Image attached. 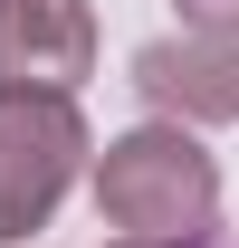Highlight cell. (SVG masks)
<instances>
[{"mask_svg":"<svg viewBox=\"0 0 239 248\" xmlns=\"http://www.w3.org/2000/svg\"><path fill=\"white\" fill-rule=\"evenodd\" d=\"M96 210L124 239H210L220 162L191 143V124H134L96 153Z\"/></svg>","mask_w":239,"mask_h":248,"instance_id":"obj_1","label":"cell"},{"mask_svg":"<svg viewBox=\"0 0 239 248\" xmlns=\"http://www.w3.org/2000/svg\"><path fill=\"white\" fill-rule=\"evenodd\" d=\"M86 162V115L77 95L48 86H0V248H19L48 229V210L67 201Z\"/></svg>","mask_w":239,"mask_h":248,"instance_id":"obj_2","label":"cell"},{"mask_svg":"<svg viewBox=\"0 0 239 248\" xmlns=\"http://www.w3.org/2000/svg\"><path fill=\"white\" fill-rule=\"evenodd\" d=\"M134 95L163 124H239V38H153V48H134Z\"/></svg>","mask_w":239,"mask_h":248,"instance_id":"obj_3","label":"cell"},{"mask_svg":"<svg viewBox=\"0 0 239 248\" xmlns=\"http://www.w3.org/2000/svg\"><path fill=\"white\" fill-rule=\"evenodd\" d=\"M77 77H96L86 0H0V86L77 95Z\"/></svg>","mask_w":239,"mask_h":248,"instance_id":"obj_4","label":"cell"},{"mask_svg":"<svg viewBox=\"0 0 239 248\" xmlns=\"http://www.w3.org/2000/svg\"><path fill=\"white\" fill-rule=\"evenodd\" d=\"M191 38H239V0H172Z\"/></svg>","mask_w":239,"mask_h":248,"instance_id":"obj_5","label":"cell"},{"mask_svg":"<svg viewBox=\"0 0 239 248\" xmlns=\"http://www.w3.org/2000/svg\"><path fill=\"white\" fill-rule=\"evenodd\" d=\"M115 248H220V239H115Z\"/></svg>","mask_w":239,"mask_h":248,"instance_id":"obj_6","label":"cell"}]
</instances>
